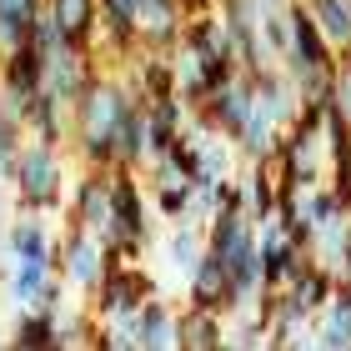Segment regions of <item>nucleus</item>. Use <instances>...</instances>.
<instances>
[{"label":"nucleus","instance_id":"5","mask_svg":"<svg viewBox=\"0 0 351 351\" xmlns=\"http://www.w3.org/2000/svg\"><path fill=\"white\" fill-rule=\"evenodd\" d=\"M161 291L156 286V276L141 261H110L106 281L90 291V316L95 322H131V316H141V306Z\"/></svg>","mask_w":351,"mask_h":351},{"label":"nucleus","instance_id":"26","mask_svg":"<svg viewBox=\"0 0 351 351\" xmlns=\"http://www.w3.org/2000/svg\"><path fill=\"white\" fill-rule=\"evenodd\" d=\"M56 326L60 316L51 311H21L10 326V346H40V351H56Z\"/></svg>","mask_w":351,"mask_h":351},{"label":"nucleus","instance_id":"28","mask_svg":"<svg viewBox=\"0 0 351 351\" xmlns=\"http://www.w3.org/2000/svg\"><path fill=\"white\" fill-rule=\"evenodd\" d=\"M25 146V125L0 116V186H10V171H15V151Z\"/></svg>","mask_w":351,"mask_h":351},{"label":"nucleus","instance_id":"20","mask_svg":"<svg viewBox=\"0 0 351 351\" xmlns=\"http://www.w3.org/2000/svg\"><path fill=\"white\" fill-rule=\"evenodd\" d=\"M45 10L56 15V25L66 30L71 40L95 45V30H101V5H95V0H45Z\"/></svg>","mask_w":351,"mask_h":351},{"label":"nucleus","instance_id":"11","mask_svg":"<svg viewBox=\"0 0 351 351\" xmlns=\"http://www.w3.org/2000/svg\"><path fill=\"white\" fill-rule=\"evenodd\" d=\"M186 306L201 311H231V266L216 251H201V261L186 271Z\"/></svg>","mask_w":351,"mask_h":351},{"label":"nucleus","instance_id":"21","mask_svg":"<svg viewBox=\"0 0 351 351\" xmlns=\"http://www.w3.org/2000/svg\"><path fill=\"white\" fill-rule=\"evenodd\" d=\"M181 346L186 351H216V346H226V316L186 306L181 311Z\"/></svg>","mask_w":351,"mask_h":351},{"label":"nucleus","instance_id":"19","mask_svg":"<svg viewBox=\"0 0 351 351\" xmlns=\"http://www.w3.org/2000/svg\"><path fill=\"white\" fill-rule=\"evenodd\" d=\"M51 276H56L51 261H10V271H5V296H10V306H15V311H36V301H40L45 286H51Z\"/></svg>","mask_w":351,"mask_h":351},{"label":"nucleus","instance_id":"12","mask_svg":"<svg viewBox=\"0 0 351 351\" xmlns=\"http://www.w3.org/2000/svg\"><path fill=\"white\" fill-rule=\"evenodd\" d=\"M0 251H5V261H51L56 266V236L45 226V216H36V211H21L0 231Z\"/></svg>","mask_w":351,"mask_h":351},{"label":"nucleus","instance_id":"4","mask_svg":"<svg viewBox=\"0 0 351 351\" xmlns=\"http://www.w3.org/2000/svg\"><path fill=\"white\" fill-rule=\"evenodd\" d=\"M276 161L286 181H326L331 151H326V121L322 110H296V121L276 141Z\"/></svg>","mask_w":351,"mask_h":351},{"label":"nucleus","instance_id":"17","mask_svg":"<svg viewBox=\"0 0 351 351\" xmlns=\"http://www.w3.org/2000/svg\"><path fill=\"white\" fill-rule=\"evenodd\" d=\"M25 136L30 141H51V146H71V106L56 95H36L25 110Z\"/></svg>","mask_w":351,"mask_h":351},{"label":"nucleus","instance_id":"22","mask_svg":"<svg viewBox=\"0 0 351 351\" xmlns=\"http://www.w3.org/2000/svg\"><path fill=\"white\" fill-rule=\"evenodd\" d=\"M151 191V211L166 221H196V196H201V186L196 181H171V186H146Z\"/></svg>","mask_w":351,"mask_h":351},{"label":"nucleus","instance_id":"10","mask_svg":"<svg viewBox=\"0 0 351 351\" xmlns=\"http://www.w3.org/2000/svg\"><path fill=\"white\" fill-rule=\"evenodd\" d=\"M246 110H251V75L241 71V75H231L226 86H216L211 95H206L201 106H191V116L196 121H206L216 136H236L241 131V121H246Z\"/></svg>","mask_w":351,"mask_h":351},{"label":"nucleus","instance_id":"24","mask_svg":"<svg viewBox=\"0 0 351 351\" xmlns=\"http://www.w3.org/2000/svg\"><path fill=\"white\" fill-rule=\"evenodd\" d=\"M45 10V0H0V51H15L30 36V21Z\"/></svg>","mask_w":351,"mask_h":351},{"label":"nucleus","instance_id":"16","mask_svg":"<svg viewBox=\"0 0 351 351\" xmlns=\"http://www.w3.org/2000/svg\"><path fill=\"white\" fill-rule=\"evenodd\" d=\"M40 75H45V56L36 45H15V51H0V81H5L21 101L30 106L40 95Z\"/></svg>","mask_w":351,"mask_h":351},{"label":"nucleus","instance_id":"13","mask_svg":"<svg viewBox=\"0 0 351 351\" xmlns=\"http://www.w3.org/2000/svg\"><path fill=\"white\" fill-rule=\"evenodd\" d=\"M311 346L326 351H351V286L337 281V291L322 301V311L311 316Z\"/></svg>","mask_w":351,"mask_h":351},{"label":"nucleus","instance_id":"31","mask_svg":"<svg viewBox=\"0 0 351 351\" xmlns=\"http://www.w3.org/2000/svg\"><path fill=\"white\" fill-rule=\"evenodd\" d=\"M5 341H10V331H0V346H5Z\"/></svg>","mask_w":351,"mask_h":351},{"label":"nucleus","instance_id":"8","mask_svg":"<svg viewBox=\"0 0 351 351\" xmlns=\"http://www.w3.org/2000/svg\"><path fill=\"white\" fill-rule=\"evenodd\" d=\"M66 221L95 231V236L110 226V171L81 166V176L71 181V196H66Z\"/></svg>","mask_w":351,"mask_h":351},{"label":"nucleus","instance_id":"27","mask_svg":"<svg viewBox=\"0 0 351 351\" xmlns=\"http://www.w3.org/2000/svg\"><path fill=\"white\" fill-rule=\"evenodd\" d=\"M25 45H36L40 56H51V51H60V45H71V36L56 25V15H51V10H40L36 21H30V36H25Z\"/></svg>","mask_w":351,"mask_h":351},{"label":"nucleus","instance_id":"14","mask_svg":"<svg viewBox=\"0 0 351 351\" xmlns=\"http://www.w3.org/2000/svg\"><path fill=\"white\" fill-rule=\"evenodd\" d=\"M136 337H141V351H176L181 346V311L156 291L136 316Z\"/></svg>","mask_w":351,"mask_h":351},{"label":"nucleus","instance_id":"7","mask_svg":"<svg viewBox=\"0 0 351 351\" xmlns=\"http://www.w3.org/2000/svg\"><path fill=\"white\" fill-rule=\"evenodd\" d=\"M95 75H101V56H95V45L71 40V45H60V51L45 56L40 90L56 95V101H66V106H75V101H81V90L95 81Z\"/></svg>","mask_w":351,"mask_h":351},{"label":"nucleus","instance_id":"23","mask_svg":"<svg viewBox=\"0 0 351 351\" xmlns=\"http://www.w3.org/2000/svg\"><path fill=\"white\" fill-rule=\"evenodd\" d=\"M161 251H166V261L176 271H191L201 261V251H206V226H201V221H171Z\"/></svg>","mask_w":351,"mask_h":351},{"label":"nucleus","instance_id":"30","mask_svg":"<svg viewBox=\"0 0 351 351\" xmlns=\"http://www.w3.org/2000/svg\"><path fill=\"white\" fill-rule=\"evenodd\" d=\"M337 276L351 286V241H346V251H341V266H337Z\"/></svg>","mask_w":351,"mask_h":351},{"label":"nucleus","instance_id":"6","mask_svg":"<svg viewBox=\"0 0 351 351\" xmlns=\"http://www.w3.org/2000/svg\"><path fill=\"white\" fill-rule=\"evenodd\" d=\"M110 261H116L110 246L95 231H86V226H71L66 221V236H56V271L66 276L71 291H81V296H90L95 286L106 281Z\"/></svg>","mask_w":351,"mask_h":351},{"label":"nucleus","instance_id":"18","mask_svg":"<svg viewBox=\"0 0 351 351\" xmlns=\"http://www.w3.org/2000/svg\"><path fill=\"white\" fill-rule=\"evenodd\" d=\"M151 161V125H146V101H131L116 131V166H146Z\"/></svg>","mask_w":351,"mask_h":351},{"label":"nucleus","instance_id":"25","mask_svg":"<svg viewBox=\"0 0 351 351\" xmlns=\"http://www.w3.org/2000/svg\"><path fill=\"white\" fill-rule=\"evenodd\" d=\"M306 10L316 15V25L331 40V51H346L351 45V0H306Z\"/></svg>","mask_w":351,"mask_h":351},{"label":"nucleus","instance_id":"9","mask_svg":"<svg viewBox=\"0 0 351 351\" xmlns=\"http://www.w3.org/2000/svg\"><path fill=\"white\" fill-rule=\"evenodd\" d=\"M311 251H301L291 236H286V226L276 216L256 221V261H261V281L266 286H286L301 271V261H306Z\"/></svg>","mask_w":351,"mask_h":351},{"label":"nucleus","instance_id":"29","mask_svg":"<svg viewBox=\"0 0 351 351\" xmlns=\"http://www.w3.org/2000/svg\"><path fill=\"white\" fill-rule=\"evenodd\" d=\"M337 110L351 121V45L337 51Z\"/></svg>","mask_w":351,"mask_h":351},{"label":"nucleus","instance_id":"15","mask_svg":"<svg viewBox=\"0 0 351 351\" xmlns=\"http://www.w3.org/2000/svg\"><path fill=\"white\" fill-rule=\"evenodd\" d=\"M337 281H341V276H337V271H331L326 261L306 256V261H301V271H296L291 281H286V296H291V306L311 322V316L322 311V301H326L331 291H337Z\"/></svg>","mask_w":351,"mask_h":351},{"label":"nucleus","instance_id":"3","mask_svg":"<svg viewBox=\"0 0 351 351\" xmlns=\"http://www.w3.org/2000/svg\"><path fill=\"white\" fill-rule=\"evenodd\" d=\"M101 241L116 261H141V251L151 246V191L136 166L110 171V226L101 231Z\"/></svg>","mask_w":351,"mask_h":351},{"label":"nucleus","instance_id":"1","mask_svg":"<svg viewBox=\"0 0 351 351\" xmlns=\"http://www.w3.org/2000/svg\"><path fill=\"white\" fill-rule=\"evenodd\" d=\"M131 101H141V95L125 81V71H101L81 90V101L71 106V151L81 156V166L116 171V131Z\"/></svg>","mask_w":351,"mask_h":351},{"label":"nucleus","instance_id":"2","mask_svg":"<svg viewBox=\"0 0 351 351\" xmlns=\"http://www.w3.org/2000/svg\"><path fill=\"white\" fill-rule=\"evenodd\" d=\"M10 191H15V211H36V216L66 211V196H71L66 146H51V141H30L25 136V146L15 151Z\"/></svg>","mask_w":351,"mask_h":351}]
</instances>
